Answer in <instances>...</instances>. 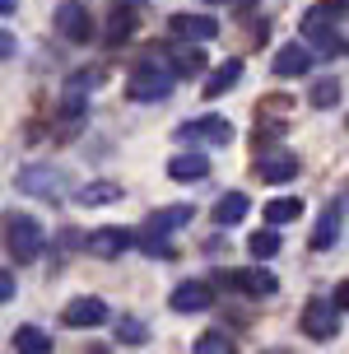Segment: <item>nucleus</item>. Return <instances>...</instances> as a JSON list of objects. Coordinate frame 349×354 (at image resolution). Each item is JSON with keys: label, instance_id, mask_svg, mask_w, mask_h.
<instances>
[{"label": "nucleus", "instance_id": "nucleus-1", "mask_svg": "<svg viewBox=\"0 0 349 354\" xmlns=\"http://www.w3.org/2000/svg\"><path fill=\"white\" fill-rule=\"evenodd\" d=\"M191 205H163V210H154L144 224H140L135 233V248L149 252V257H168V233H177L187 219H191Z\"/></svg>", "mask_w": 349, "mask_h": 354}, {"label": "nucleus", "instance_id": "nucleus-2", "mask_svg": "<svg viewBox=\"0 0 349 354\" xmlns=\"http://www.w3.org/2000/svg\"><path fill=\"white\" fill-rule=\"evenodd\" d=\"M42 243H47V233H42V224L37 219H28V214H5V252L15 257L19 266H28L42 257Z\"/></svg>", "mask_w": 349, "mask_h": 354}, {"label": "nucleus", "instance_id": "nucleus-3", "mask_svg": "<svg viewBox=\"0 0 349 354\" xmlns=\"http://www.w3.org/2000/svg\"><path fill=\"white\" fill-rule=\"evenodd\" d=\"M214 289H238L247 299H270L279 294V280L265 270V266H247V270H214Z\"/></svg>", "mask_w": 349, "mask_h": 354}, {"label": "nucleus", "instance_id": "nucleus-4", "mask_svg": "<svg viewBox=\"0 0 349 354\" xmlns=\"http://www.w3.org/2000/svg\"><path fill=\"white\" fill-rule=\"evenodd\" d=\"M168 93H173V71H163L154 61L135 66L131 80H126V98H131V103H158V98H168Z\"/></svg>", "mask_w": 349, "mask_h": 354}, {"label": "nucleus", "instance_id": "nucleus-5", "mask_svg": "<svg viewBox=\"0 0 349 354\" xmlns=\"http://www.w3.org/2000/svg\"><path fill=\"white\" fill-rule=\"evenodd\" d=\"M15 187L23 196H37V201H61V192H66V177H61V168L56 163H23L15 177Z\"/></svg>", "mask_w": 349, "mask_h": 354}, {"label": "nucleus", "instance_id": "nucleus-6", "mask_svg": "<svg viewBox=\"0 0 349 354\" xmlns=\"http://www.w3.org/2000/svg\"><path fill=\"white\" fill-rule=\"evenodd\" d=\"M228 140H233V126L224 117H214V112L177 126V145H228Z\"/></svg>", "mask_w": 349, "mask_h": 354}, {"label": "nucleus", "instance_id": "nucleus-7", "mask_svg": "<svg viewBox=\"0 0 349 354\" xmlns=\"http://www.w3.org/2000/svg\"><path fill=\"white\" fill-rule=\"evenodd\" d=\"M303 336L308 340H335V331H340V313H335V303L326 299H312L308 308H303Z\"/></svg>", "mask_w": 349, "mask_h": 354}, {"label": "nucleus", "instance_id": "nucleus-8", "mask_svg": "<svg viewBox=\"0 0 349 354\" xmlns=\"http://www.w3.org/2000/svg\"><path fill=\"white\" fill-rule=\"evenodd\" d=\"M168 303H173V313H205L209 303H214V284L205 280H182L168 294Z\"/></svg>", "mask_w": 349, "mask_h": 354}, {"label": "nucleus", "instance_id": "nucleus-9", "mask_svg": "<svg viewBox=\"0 0 349 354\" xmlns=\"http://www.w3.org/2000/svg\"><path fill=\"white\" fill-rule=\"evenodd\" d=\"M312 71V52L303 47V42H284L275 52V61H270V75H279V80H298V75Z\"/></svg>", "mask_w": 349, "mask_h": 354}, {"label": "nucleus", "instance_id": "nucleus-10", "mask_svg": "<svg viewBox=\"0 0 349 354\" xmlns=\"http://www.w3.org/2000/svg\"><path fill=\"white\" fill-rule=\"evenodd\" d=\"M84 248L93 252V257H103V261H117V257H126V252L135 248V233L131 229H98Z\"/></svg>", "mask_w": 349, "mask_h": 354}, {"label": "nucleus", "instance_id": "nucleus-11", "mask_svg": "<svg viewBox=\"0 0 349 354\" xmlns=\"http://www.w3.org/2000/svg\"><path fill=\"white\" fill-rule=\"evenodd\" d=\"M56 28H61L70 42H88V37H93V19H88V10L79 0H66V5L56 10Z\"/></svg>", "mask_w": 349, "mask_h": 354}, {"label": "nucleus", "instance_id": "nucleus-12", "mask_svg": "<svg viewBox=\"0 0 349 354\" xmlns=\"http://www.w3.org/2000/svg\"><path fill=\"white\" fill-rule=\"evenodd\" d=\"M168 33L182 37V42H205V37L219 33V24H214L209 15H173L168 19Z\"/></svg>", "mask_w": 349, "mask_h": 354}, {"label": "nucleus", "instance_id": "nucleus-13", "mask_svg": "<svg viewBox=\"0 0 349 354\" xmlns=\"http://www.w3.org/2000/svg\"><path fill=\"white\" fill-rule=\"evenodd\" d=\"M345 15V0H321V5H312L308 15H303V33L317 37V33H335V19Z\"/></svg>", "mask_w": 349, "mask_h": 354}, {"label": "nucleus", "instance_id": "nucleus-14", "mask_svg": "<svg viewBox=\"0 0 349 354\" xmlns=\"http://www.w3.org/2000/svg\"><path fill=\"white\" fill-rule=\"evenodd\" d=\"M168 177H173V182H200V177H209V159L200 149L173 154V159H168Z\"/></svg>", "mask_w": 349, "mask_h": 354}, {"label": "nucleus", "instance_id": "nucleus-15", "mask_svg": "<svg viewBox=\"0 0 349 354\" xmlns=\"http://www.w3.org/2000/svg\"><path fill=\"white\" fill-rule=\"evenodd\" d=\"M107 322V303L103 299H75L66 303V326H103Z\"/></svg>", "mask_w": 349, "mask_h": 354}, {"label": "nucleus", "instance_id": "nucleus-16", "mask_svg": "<svg viewBox=\"0 0 349 354\" xmlns=\"http://www.w3.org/2000/svg\"><path fill=\"white\" fill-rule=\"evenodd\" d=\"M256 173H261V182H294L298 159L289 149H284V154H261V159H256Z\"/></svg>", "mask_w": 349, "mask_h": 354}, {"label": "nucleus", "instance_id": "nucleus-17", "mask_svg": "<svg viewBox=\"0 0 349 354\" xmlns=\"http://www.w3.org/2000/svg\"><path fill=\"white\" fill-rule=\"evenodd\" d=\"M135 10H131V5H117V10H112V15H107V24H103V37L107 42H112V47H122L126 37L135 33Z\"/></svg>", "mask_w": 349, "mask_h": 354}, {"label": "nucleus", "instance_id": "nucleus-18", "mask_svg": "<svg viewBox=\"0 0 349 354\" xmlns=\"http://www.w3.org/2000/svg\"><path fill=\"white\" fill-rule=\"evenodd\" d=\"M335 238H340V205L321 210V219H317L312 238H308V248H312V252H326V248H335Z\"/></svg>", "mask_w": 349, "mask_h": 354}, {"label": "nucleus", "instance_id": "nucleus-19", "mask_svg": "<svg viewBox=\"0 0 349 354\" xmlns=\"http://www.w3.org/2000/svg\"><path fill=\"white\" fill-rule=\"evenodd\" d=\"M247 210H252V201H247L243 192H228L219 205H214V224L219 229H233V224H243L247 219Z\"/></svg>", "mask_w": 349, "mask_h": 354}, {"label": "nucleus", "instance_id": "nucleus-20", "mask_svg": "<svg viewBox=\"0 0 349 354\" xmlns=\"http://www.w3.org/2000/svg\"><path fill=\"white\" fill-rule=\"evenodd\" d=\"M238 80H243V61L233 56V61H224V66H219V71L205 80V98H209V103H214V98H224V93L238 84Z\"/></svg>", "mask_w": 349, "mask_h": 354}, {"label": "nucleus", "instance_id": "nucleus-21", "mask_svg": "<svg viewBox=\"0 0 349 354\" xmlns=\"http://www.w3.org/2000/svg\"><path fill=\"white\" fill-rule=\"evenodd\" d=\"M261 214H265V224H270V229H284V224H294L298 214H303V201H298V196H275Z\"/></svg>", "mask_w": 349, "mask_h": 354}, {"label": "nucleus", "instance_id": "nucleus-22", "mask_svg": "<svg viewBox=\"0 0 349 354\" xmlns=\"http://www.w3.org/2000/svg\"><path fill=\"white\" fill-rule=\"evenodd\" d=\"M15 350L19 354H52V336L42 326H19L15 331Z\"/></svg>", "mask_w": 349, "mask_h": 354}, {"label": "nucleus", "instance_id": "nucleus-23", "mask_svg": "<svg viewBox=\"0 0 349 354\" xmlns=\"http://www.w3.org/2000/svg\"><path fill=\"white\" fill-rule=\"evenodd\" d=\"M75 201L79 205H112V201H122V187L117 182H93V187H79Z\"/></svg>", "mask_w": 349, "mask_h": 354}, {"label": "nucleus", "instance_id": "nucleus-24", "mask_svg": "<svg viewBox=\"0 0 349 354\" xmlns=\"http://www.w3.org/2000/svg\"><path fill=\"white\" fill-rule=\"evenodd\" d=\"M308 103H312V107H335V103H340V80H331V75L317 80V84L308 88Z\"/></svg>", "mask_w": 349, "mask_h": 354}, {"label": "nucleus", "instance_id": "nucleus-25", "mask_svg": "<svg viewBox=\"0 0 349 354\" xmlns=\"http://www.w3.org/2000/svg\"><path fill=\"white\" fill-rule=\"evenodd\" d=\"M247 252H252V257H275L279 252V229H256L252 233V238H247Z\"/></svg>", "mask_w": 349, "mask_h": 354}, {"label": "nucleus", "instance_id": "nucleus-26", "mask_svg": "<svg viewBox=\"0 0 349 354\" xmlns=\"http://www.w3.org/2000/svg\"><path fill=\"white\" fill-rule=\"evenodd\" d=\"M144 336H149V326H144L140 317H122L117 322V340H122V345H140Z\"/></svg>", "mask_w": 349, "mask_h": 354}, {"label": "nucleus", "instance_id": "nucleus-27", "mask_svg": "<svg viewBox=\"0 0 349 354\" xmlns=\"http://www.w3.org/2000/svg\"><path fill=\"white\" fill-rule=\"evenodd\" d=\"M196 354H233V340L224 331H205V336L196 340Z\"/></svg>", "mask_w": 349, "mask_h": 354}, {"label": "nucleus", "instance_id": "nucleus-28", "mask_svg": "<svg viewBox=\"0 0 349 354\" xmlns=\"http://www.w3.org/2000/svg\"><path fill=\"white\" fill-rule=\"evenodd\" d=\"M177 75H200L205 71V56L196 52V47H177V66H173Z\"/></svg>", "mask_w": 349, "mask_h": 354}, {"label": "nucleus", "instance_id": "nucleus-29", "mask_svg": "<svg viewBox=\"0 0 349 354\" xmlns=\"http://www.w3.org/2000/svg\"><path fill=\"white\" fill-rule=\"evenodd\" d=\"M308 42H312L321 56H340V52H345V42H340L335 33H317V37H308Z\"/></svg>", "mask_w": 349, "mask_h": 354}, {"label": "nucleus", "instance_id": "nucleus-30", "mask_svg": "<svg viewBox=\"0 0 349 354\" xmlns=\"http://www.w3.org/2000/svg\"><path fill=\"white\" fill-rule=\"evenodd\" d=\"M331 303H335V313H349V280H340V284H335Z\"/></svg>", "mask_w": 349, "mask_h": 354}, {"label": "nucleus", "instance_id": "nucleus-31", "mask_svg": "<svg viewBox=\"0 0 349 354\" xmlns=\"http://www.w3.org/2000/svg\"><path fill=\"white\" fill-rule=\"evenodd\" d=\"M10 299H15V275H10V270H0V308H5Z\"/></svg>", "mask_w": 349, "mask_h": 354}, {"label": "nucleus", "instance_id": "nucleus-32", "mask_svg": "<svg viewBox=\"0 0 349 354\" xmlns=\"http://www.w3.org/2000/svg\"><path fill=\"white\" fill-rule=\"evenodd\" d=\"M19 52V42H15V33H0V61H10V56Z\"/></svg>", "mask_w": 349, "mask_h": 354}, {"label": "nucleus", "instance_id": "nucleus-33", "mask_svg": "<svg viewBox=\"0 0 349 354\" xmlns=\"http://www.w3.org/2000/svg\"><path fill=\"white\" fill-rule=\"evenodd\" d=\"M19 10V0H0V15H15Z\"/></svg>", "mask_w": 349, "mask_h": 354}]
</instances>
